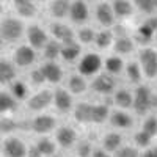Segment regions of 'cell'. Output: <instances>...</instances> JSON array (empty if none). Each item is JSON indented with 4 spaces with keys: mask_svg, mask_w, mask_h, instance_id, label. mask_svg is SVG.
Here are the masks:
<instances>
[{
    "mask_svg": "<svg viewBox=\"0 0 157 157\" xmlns=\"http://www.w3.org/2000/svg\"><path fill=\"white\" fill-rule=\"evenodd\" d=\"M138 64L146 78L157 77V50L152 47H141L138 50Z\"/></svg>",
    "mask_w": 157,
    "mask_h": 157,
    "instance_id": "cell-1",
    "label": "cell"
},
{
    "mask_svg": "<svg viewBox=\"0 0 157 157\" xmlns=\"http://www.w3.org/2000/svg\"><path fill=\"white\" fill-rule=\"evenodd\" d=\"M24 35V24L16 17H5L0 21V39L14 43Z\"/></svg>",
    "mask_w": 157,
    "mask_h": 157,
    "instance_id": "cell-2",
    "label": "cell"
},
{
    "mask_svg": "<svg viewBox=\"0 0 157 157\" xmlns=\"http://www.w3.org/2000/svg\"><path fill=\"white\" fill-rule=\"evenodd\" d=\"M152 90L148 85H138L134 93V110L138 115H145L149 109H152Z\"/></svg>",
    "mask_w": 157,
    "mask_h": 157,
    "instance_id": "cell-3",
    "label": "cell"
},
{
    "mask_svg": "<svg viewBox=\"0 0 157 157\" xmlns=\"http://www.w3.org/2000/svg\"><path fill=\"white\" fill-rule=\"evenodd\" d=\"M102 68V58L99 54H94V52H90V54H85L82 57V60L78 61V74L83 77H90L94 75L101 71Z\"/></svg>",
    "mask_w": 157,
    "mask_h": 157,
    "instance_id": "cell-4",
    "label": "cell"
},
{
    "mask_svg": "<svg viewBox=\"0 0 157 157\" xmlns=\"http://www.w3.org/2000/svg\"><path fill=\"white\" fill-rule=\"evenodd\" d=\"M3 154L5 157H27L29 149L19 137L11 135L3 140Z\"/></svg>",
    "mask_w": 157,
    "mask_h": 157,
    "instance_id": "cell-5",
    "label": "cell"
},
{
    "mask_svg": "<svg viewBox=\"0 0 157 157\" xmlns=\"http://www.w3.org/2000/svg\"><path fill=\"white\" fill-rule=\"evenodd\" d=\"M52 102H54V93L50 90H41L29 99L27 105L32 112H41L47 109Z\"/></svg>",
    "mask_w": 157,
    "mask_h": 157,
    "instance_id": "cell-6",
    "label": "cell"
},
{
    "mask_svg": "<svg viewBox=\"0 0 157 157\" xmlns=\"http://www.w3.org/2000/svg\"><path fill=\"white\" fill-rule=\"evenodd\" d=\"M96 21L102 25L104 29H109V27H113L115 25V13H113V8H112V3L109 2H99L96 5Z\"/></svg>",
    "mask_w": 157,
    "mask_h": 157,
    "instance_id": "cell-7",
    "label": "cell"
},
{
    "mask_svg": "<svg viewBox=\"0 0 157 157\" xmlns=\"http://www.w3.org/2000/svg\"><path fill=\"white\" fill-rule=\"evenodd\" d=\"M91 88H93L96 93H101V94H110V93H115L116 91V82H115V77L104 72V74H99L93 82H91Z\"/></svg>",
    "mask_w": 157,
    "mask_h": 157,
    "instance_id": "cell-8",
    "label": "cell"
},
{
    "mask_svg": "<svg viewBox=\"0 0 157 157\" xmlns=\"http://www.w3.org/2000/svg\"><path fill=\"white\" fill-rule=\"evenodd\" d=\"M57 126V121L52 115H38L32 120V129L35 134H39V135H46V134H50L52 130L55 129Z\"/></svg>",
    "mask_w": 157,
    "mask_h": 157,
    "instance_id": "cell-9",
    "label": "cell"
},
{
    "mask_svg": "<svg viewBox=\"0 0 157 157\" xmlns=\"http://www.w3.org/2000/svg\"><path fill=\"white\" fill-rule=\"evenodd\" d=\"M27 39L30 43V47L32 49H44L46 44L49 43V38H47V32L39 27V25L33 24L27 29Z\"/></svg>",
    "mask_w": 157,
    "mask_h": 157,
    "instance_id": "cell-10",
    "label": "cell"
},
{
    "mask_svg": "<svg viewBox=\"0 0 157 157\" xmlns=\"http://www.w3.org/2000/svg\"><path fill=\"white\" fill-rule=\"evenodd\" d=\"M90 17V8L86 2H82V0H75V2H71V8H69V19L72 24L82 25L88 21Z\"/></svg>",
    "mask_w": 157,
    "mask_h": 157,
    "instance_id": "cell-11",
    "label": "cell"
},
{
    "mask_svg": "<svg viewBox=\"0 0 157 157\" xmlns=\"http://www.w3.org/2000/svg\"><path fill=\"white\" fill-rule=\"evenodd\" d=\"M55 140H57V145H60L64 149H69L77 143V132L75 129L69 126H61L55 132Z\"/></svg>",
    "mask_w": 157,
    "mask_h": 157,
    "instance_id": "cell-12",
    "label": "cell"
},
{
    "mask_svg": "<svg viewBox=\"0 0 157 157\" xmlns=\"http://www.w3.org/2000/svg\"><path fill=\"white\" fill-rule=\"evenodd\" d=\"M35 58H36V54L30 46H19L14 50V54H13V61L19 68H27L30 64H33Z\"/></svg>",
    "mask_w": 157,
    "mask_h": 157,
    "instance_id": "cell-13",
    "label": "cell"
},
{
    "mask_svg": "<svg viewBox=\"0 0 157 157\" xmlns=\"http://www.w3.org/2000/svg\"><path fill=\"white\" fill-rule=\"evenodd\" d=\"M54 104L60 113H69L74 105L72 94H69V91H66L64 88H57L54 91Z\"/></svg>",
    "mask_w": 157,
    "mask_h": 157,
    "instance_id": "cell-14",
    "label": "cell"
},
{
    "mask_svg": "<svg viewBox=\"0 0 157 157\" xmlns=\"http://www.w3.org/2000/svg\"><path fill=\"white\" fill-rule=\"evenodd\" d=\"M52 36L55 38V41L64 44V43H69L75 39V35L72 32L71 27H68L66 24H61V22H52L50 27H49Z\"/></svg>",
    "mask_w": 157,
    "mask_h": 157,
    "instance_id": "cell-15",
    "label": "cell"
},
{
    "mask_svg": "<svg viewBox=\"0 0 157 157\" xmlns=\"http://www.w3.org/2000/svg\"><path fill=\"white\" fill-rule=\"evenodd\" d=\"M41 71L46 77V82L50 83H60L63 78V69L60 64H57L55 61H47L41 66Z\"/></svg>",
    "mask_w": 157,
    "mask_h": 157,
    "instance_id": "cell-16",
    "label": "cell"
},
{
    "mask_svg": "<svg viewBox=\"0 0 157 157\" xmlns=\"http://www.w3.org/2000/svg\"><path fill=\"white\" fill-rule=\"evenodd\" d=\"M109 123L115 127V129H130L134 124V120L129 113H126L124 110H115L110 113Z\"/></svg>",
    "mask_w": 157,
    "mask_h": 157,
    "instance_id": "cell-17",
    "label": "cell"
},
{
    "mask_svg": "<svg viewBox=\"0 0 157 157\" xmlns=\"http://www.w3.org/2000/svg\"><path fill=\"white\" fill-rule=\"evenodd\" d=\"M113 102L121 110L130 109V107H134V94L126 88H120L113 93Z\"/></svg>",
    "mask_w": 157,
    "mask_h": 157,
    "instance_id": "cell-18",
    "label": "cell"
},
{
    "mask_svg": "<svg viewBox=\"0 0 157 157\" xmlns=\"http://www.w3.org/2000/svg\"><path fill=\"white\" fill-rule=\"evenodd\" d=\"M69 8H71V2L54 0V2L49 3V14L55 19H64L66 16H69Z\"/></svg>",
    "mask_w": 157,
    "mask_h": 157,
    "instance_id": "cell-19",
    "label": "cell"
},
{
    "mask_svg": "<svg viewBox=\"0 0 157 157\" xmlns=\"http://www.w3.org/2000/svg\"><path fill=\"white\" fill-rule=\"evenodd\" d=\"M123 145V137L118 132H109L102 138V149L105 152H116Z\"/></svg>",
    "mask_w": 157,
    "mask_h": 157,
    "instance_id": "cell-20",
    "label": "cell"
},
{
    "mask_svg": "<svg viewBox=\"0 0 157 157\" xmlns=\"http://www.w3.org/2000/svg\"><path fill=\"white\" fill-rule=\"evenodd\" d=\"M80 52H82L80 44H78L75 39H74V41H69V43L61 44V55H60V57H61L64 61L71 63V61H74L75 58H78Z\"/></svg>",
    "mask_w": 157,
    "mask_h": 157,
    "instance_id": "cell-21",
    "label": "cell"
},
{
    "mask_svg": "<svg viewBox=\"0 0 157 157\" xmlns=\"http://www.w3.org/2000/svg\"><path fill=\"white\" fill-rule=\"evenodd\" d=\"M16 78V66L8 60H0V83L6 85L14 82Z\"/></svg>",
    "mask_w": 157,
    "mask_h": 157,
    "instance_id": "cell-22",
    "label": "cell"
},
{
    "mask_svg": "<svg viewBox=\"0 0 157 157\" xmlns=\"http://www.w3.org/2000/svg\"><path fill=\"white\" fill-rule=\"evenodd\" d=\"M110 110L105 104H94L91 107V123L93 124H104L105 121H109L110 118Z\"/></svg>",
    "mask_w": 157,
    "mask_h": 157,
    "instance_id": "cell-23",
    "label": "cell"
},
{
    "mask_svg": "<svg viewBox=\"0 0 157 157\" xmlns=\"http://www.w3.org/2000/svg\"><path fill=\"white\" fill-rule=\"evenodd\" d=\"M91 104L88 102H78L74 107V120L80 124L91 123Z\"/></svg>",
    "mask_w": 157,
    "mask_h": 157,
    "instance_id": "cell-24",
    "label": "cell"
},
{
    "mask_svg": "<svg viewBox=\"0 0 157 157\" xmlns=\"http://www.w3.org/2000/svg\"><path fill=\"white\" fill-rule=\"evenodd\" d=\"M13 6L17 11V14L22 17H33L38 11L36 5L33 2H30V0H14Z\"/></svg>",
    "mask_w": 157,
    "mask_h": 157,
    "instance_id": "cell-25",
    "label": "cell"
},
{
    "mask_svg": "<svg viewBox=\"0 0 157 157\" xmlns=\"http://www.w3.org/2000/svg\"><path fill=\"white\" fill-rule=\"evenodd\" d=\"M112 8H113V13L116 17H129L132 16L134 13V2H127V0H115L112 2Z\"/></svg>",
    "mask_w": 157,
    "mask_h": 157,
    "instance_id": "cell-26",
    "label": "cell"
},
{
    "mask_svg": "<svg viewBox=\"0 0 157 157\" xmlns=\"http://www.w3.org/2000/svg\"><path fill=\"white\" fill-rule=\"evenodd\" d=\"M113 50L118 55H129L134 50V39L129 36H120L115 39L113 43Z\"/></svg>",
    "mask_w": 157,
    "mask_h": 157,
    "instance_id": "cell-27",
    "label": "cell"
},
{
    "mask_svg": "<svg viewBox=\"0 0 157 157\" xmlns=\"http://www.w3.org/2000/svg\"><path fill=\"white\" fill-rule=\"evenodd\" d=\"M68 86H69V91L72 94H83L88 85H86V80H85V77L80 75V74H74L69 77V80H68Z\"/></svg>",
    "mask_w": 157,
    "mask_h": 157,
    "instance_id": "cell-28",
    "label": "cell"
},
{
    "mask_svg": "<svg viewBox=\"0 0 157 157\" xmlns=\"http://www.w3.org/2000/svg\"><path fill=\"white\" fill-rule=\"evenodd\" d=\"M113 43H115V33H112L110 30L102 29L101 32H98V33H96L94 44L98 46V49L105 50V49H109Z\"/></svg>",
    "mask_w": 157,
    "mask_h": 157,
    "instance_id": "cell-29",
    "label": "cell"
},
{
    "mask_svg": "<svg viewBox=\"0 0 157 157\" xmlns=\"http://www.w3.org/2000/svg\"><path fill=\"white\" fill-rule=\"evenodd\" d=\"M104 66H105L107 74H110V75H120L123 72V69H126L123 58L121 57H116V55L109 57L105 61H104Z\"/></svg>",
    "mask_w": 157,
    "mask_h": 157,
    "instance_id": "cell-30",
    "label": "cell"
},
{
    "mask_svg": "<svg viewBox=\"0 0 157 157\" xmlns=\"http://www.w3.org/2000/svg\"><path fill=\"white\" fill-rule=\"evenodd\" d=\"M16 107H17V101L13 98V94L6 93V91H0V115L14 112Z\"/></svg>",
    "mask_w": 157,
    "mask_h": 157,
    "instance_id": "cell-31",
    "label": "cell"
},
{
    "mask_svg": "<svg viewBox=\"0 0 157 157\" xmlns=\"http://www.w3.org/2000/svg\"><path fill=\"white\" fill-rule=\"evenodd\" d=\"M154 36H155V33L148 27L145 22H143L140 27L135 30V41L140 43V44H143V46H145V44H149L152 39H154Z\"/></svg>",
    "mask_w": 157,
    "mask_h": 157,
    "instance_id": "cell-32",
    "label": "cell"
},
{
    "mask_svg": "<svg viewBox=\"0 0 157 157\" xmlns=\"http://www.w3.org/2000/svg\"><path fill=\"white\" fill-rule=\"evenodd\" d=\"M38 151L41 152L43 157H49V155H54L55 151H57V145H55V141H52L50 138H41V140H38L36 141V145Z\"/></svg>",
    "mask_w": 157,
    "mask_h": 157,
    "instance_id": "cell-33",
    "label": "cell"
},
{
    "mask_svg": "<svg viewBox=\"0 0 157 157\" xmlns=\"http://www.w3.org/2000/svg\"><path fill=\"white\" fill-rule=\"evenodd\" d=\"M141 74H143V71H141V68H140L138 63H135V61L127 63V66H126V77H127L129 82H132V83H140Z\"/></svg>",
    "mask_w": 157,
    "mask_h": 157,
    "instance_id": "cell-34",
    "label": "cell"
},
{
    "mask_svg": "<svg viewBox=\"0 0 157 157\" xmlns=\"http://www.w3.org/2000/svg\"><path fill=\"white\" fill-rule=\"evenodd\" d=\"M61 55V43L52 39L49 41L44 47V57L49 60V61H55V58H58Z\"/></svg>",
    "mask_w": 157,
    "mask_h": 157,
    "instance_id": "cell-35",
    "label": "cell"
},
{
    "mask_svg": "<svg viewBox=\"0 0 157 157\" xmlns=\"http://www.w3.org/2000/svg\"><path fill=\"white\" fill-rule=\"evenodd\" d=\"M11 94H13V98H14L16 101H24L25 98H27V94H29V88H27V85H25L24 82L16 80V82H13V85H11Z\"/></svg>",
    "mask_w": 157,
    "mask_h": 157,
    "instance_id": "cell-36",
    "label": "cell"
},
{
    "mask_svg": "<svg viewBox=\"0 0 157 157\" xmlns=\"http://www.w3.org/2000/svg\"><path fill=\"white\" fill-rule=\"evenodd\" d=\"M151 141H152V137L148 135L146 132H143V130H138V132L134 134V143L137 148L148 149V148H151Z\"/></svg>",
    "mask_w": 157,
    "mask_h": 157,
    "instance_id": "cell-37",
    "label": "cell"
},
{
    "mask_svg": "<svg viewBox=\"0 0 157 157\" xmlns=\"http://www.w3.org/2000/svg\"><path fill=\"white\" fill-rule=\"evenodd\" d=\"M77 38L82 44H91V43H94V39H96V32L91 27H82L77 32Z\"/></svg>",
    "mask_w": 157,
    "mask_h": 157,
    "instance_id": "cell-38",
    "label": "cell"
},
{
    "mask_svg": "<svg viewBox=\"0 0 157 157\" xmlns=\"http://www.w3.org/2000/svg\"><path fill=\"white\" fill-rule=\"evenodd\" d=\"M141 130L146 132L148 135H151L152 138L157 135V118L155 116H148L145 121H143V126H141Z\"/></svg>",
    "mask_w": 157,
    "mask_h": 157,
    "instance_id": "cell-39",
    "label": "cell"
},
{
    "mask_svg": "<svg viewBox=\"0 0 157 157\" xmlns=\"http://www.w3.org/2000/svg\"><path fill=\"white\" fill-rule=\"evenodd\" d=\"M19 127L17 121H14L13 118H8V116H2L0 118V132L3 134H8V132H13Z\"/></svg>",
    "mask_w": 157,
    "mask_h": 157,
    "instance_id": "cell-40",
    "label": "cell"
},
{
    "mask_svg": "<svg viewBox=\"0 0 157 157\" xmlns=\"http://www.w3.org/2000/svg\"><path fill=\"white\" fill-rule=\"evenodd\" d=\"M134 5H135L141 13L149 14V16L157 10V8H155V3H154V0H137V2H134Z\"/></svg>",
    "mask_w": 157,
    "mask_h": 157,
    "instance_id": "cell-41",
    "label": "cell"
},
{
    "mask_svg": "<svg viewBox=\"0 0 157 157\" xmlns=\"http://www.w3.org/2000/svg\"><path fill=\"white\" fill-rule=\"evenodd\" d=\"M115 157H140V151L137 146L126 145V146H121L115 152Z\"/></svg>",
    "mask_w": 157,
    "mask_h": 157,
    "instance_id": "cell-42",
    "label": "cell"
},
{
    "mask_svg": "<svg viewBox=\"0 0 157 157\" xmlns=\"http://www.w3.org/2000/svg\"><path fill=\"white\" fill-rule=\"evenodd\" d=\"M93 152H94V149L91 146V143H88V141H80L75 148L77 157H93Z\"/></svg>",
    "mask_w": 157,
    "mask_h": 157,
    "instance_id": "cell-43",
    "label": "cell"
},
{
    "mask_svg": "<svg viewBox=\"0 0 157 157\" xmlns=\"http://www.w3.org/2000/svg\"><path fill=\"white\" fill-rule=\"evenodd\" d=\"M30 82L35 85V86H39V85H43L46 82V77L41 71V68H38V69H33L30 72Z\"/></svg>",
    "mask_w": 157,
    "mask_h": 157,
    "instance_id": "cell-44",
    "label": "cell"
},
{
    "mask_svg": "<svg viewBox=\"0 0 157 157\" xmlns=\"http://www.w3.org/2000/svg\"><path fill=\"white\" fill-rule=\"evenodd\" d=\"M145 24L148 25V27H149L154 33H157V16H149V17L145 21Z\"/></svg>",
    "mask_w": 157,
    "mask_h": 157,
    "instance_id": "cell-45",
    "label": "cell"
},
{
    "mask_svg": "<svg viewBox=\"0 0 157 157\" xmlns=\"http://www.w3.org/2000/svg\"><path fill=\"white\" fill-rule=\"evenodd\" d=\"M140 157H157V146H151V148L145 149L140 154Z\"/></svg>",
    "mask_w": 157,
    "mask_h": 157,
    "instance_id": "cell-46",
    "label": "cell"
},
{
    "mask_svg": "<svg viewBox=\"0 0 157 157\" xmlns=\"http://www.w3.org/2000/svg\"><path fill=\"white\" fill-rule=\"evenodd\" d=\"M29 157H43V155L38 151L36 146H32V148H29Z\"/></svg>",
    "mask_w": 157,
    "mask_h": 157,
    "instance_id": "cell-47",
    "label": "cell"
},
{
    "mask_svg": "<svg viewBox=\"0 0 157 157\" xmlns=\"http://www.w3.org/2000/svg\"><path fill=\"white\" fill-rule=\"evenodd\" d=\"M93 157H112V155H110L109 152H105L104 149H94Z\"/></svg>",
    "mask_w": 157,
    "mask_h": 157,
    "instance_id": "cell-48",
    "label": "cell"
},
{
    "mask_svg": "<svg viewBox=\"0 0 157 157\" xmlns=\"http://www.w3.org/2000/svg\"><path fill=\"white\" fill-rule=\"evenodd\" d=\"M152 109H157V94L155 93L152 96Z\"/></svg>",
    "mask_w": 157,
    "mask_h": 157,
    "instance_id": "cell-49",
    "label": "cell"
},
{
    "mask_svg": "<svg viewBox=\"0 0 157 157\" xmlns=\"http://www.w3.org/2000/svg\"><path fill=\"white\" fill-rule=\"evenodd\" d=\"M2 13H3V5L0 3V16H2Z\"/></svg>",
    "mask_w": 157,
    "mask_h": 157,
    "instance_id": "cell-50",
    "label": "cell"
},
{
    "mask_svg": "<svg viewBox=\"0 0 157 157\" xmlns=\"http://www.w3.org/2000/svg\"><path fill=\"white\" fill-rule=\"evenodd\" d=\"M0 52H2V39H0Z\"/></svg>",
    "mask_w": 157,
    "mask_h": 157,
    "instance_id": "cell-51",
    "label": "cell"
},
{
    "mask_svg": "<svg viewBox=\"0 0 157 157\" xmlns=\"http://www.w3.org/2000/svg\"><path fill=\"white\" fill-rule=\"evenodd\" d=\"M154 38H155V43H157V33H155V36H154Z\"/></svg>",
    "mask_w": 157,
    "mask_h": 157,
    "instance_id": "cell-52",
    "label": "cell"
}]
</instances>
